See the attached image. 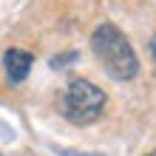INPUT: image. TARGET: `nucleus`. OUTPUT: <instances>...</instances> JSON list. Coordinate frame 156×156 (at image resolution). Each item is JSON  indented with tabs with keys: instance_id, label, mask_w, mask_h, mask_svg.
<instances>
[{
	"instance_id": "f257e3e1",
	"label": "nucleus",
	"mask_w": 156,
	"mask_h": 156,
	"mask_svg": "<svg viewBox=\"0 0 156 156\" xmlns=\"http://www.w3.org/2000/svg\"><path fill=\"white\" fill-rule=\"evenodd\" d=\"M91 51L97 54V60L105 68V74L116 82H128L139 74V60L133 54V45L128 43V37L114 23H102V26L94 29V34H91Z\"/></svg>"
},
{
	"instance_id": "f03ea898",
	"label": "nucleus",
	"mask_w": 156,
	"mask_h": 156,
	"mask_svg": "<svg viewBox=\"0 0 156 156\" xmlns=\"http://www.w3.org/2000/svg\"><path fill=\"white\" fill-rule=\"evenodd\" d=\"M105 91L88 80H71L60 94V114L74 125H88L102 116L105 111Z\"/></svg>"
},
{
	"instance_id": "7ed1b4c3",
	"label": "nucleus",
	"mask_w": 156,
	"mask_h": 156,
	"mask_svg": "<svg viewBox=\"0 0 156 156\" xmlns=\"http://www.w3.org/2000/svg\"><path fill=\"white\" fill-rule=\"evenodd\" d=\"M34 66V57L23 48H9L3 54V71H6V80L12 85H20V82L29 77V71Z\"/></svg>"
},
{
	"instance_id": "20e7f679",
	"label": "nucleus",
	"mask_w": 156,
	"mask_h": 156,
	"mask_svg": "<svg viewBox=\"0 0 156 156\" xmlns=\"http://www.w3.org/2000/svg\"><path fill=\"white\" fill-rule=\"evenodd\" d=\"M74 60H77V54H74V51H71V54H60V60H54L51 66H54V68H60V66H66V62H74Z\"/></svg>"
},
{
	"instance_id": "39448f33",
	"label": "nucleus",
	"mask_w": 156,
	"mask_h": 156,
	"mask_svg": "<svg viewBox=\"0 0 156 156\" xmlns=\"http://www.w3.org/2000/svg\"><path fill=\"white\" fill-rule=\"evenodd\" d=\"M60 156H97V153H77V151H66V148H57Z\"/></svg>"
},
{
	"instance_id": "423d86ee",
	"label": "nucleus",
	"mask_w": 156,
	"mask_h": 156,
	"mask_svg": "<svg viewBox=\"0 0 156 156\" xmlns=\"http://www.w3.org/2000/svg\"><path fill=\"white\" fill-rule=\"evenodd\" d=\"M151 54H153V60H156V37L151 40Z\"/></svg>"
},
{
	"instance_id": "0eeeda50",
	"label": "nucleus",
	"mask_w": 156,
	"mask_h": 156,
	"mask_svg": "<svg viewBox=\"0 0 156 156\" xmlns=\"http://www.w3.org/2000/svg\"><path fill=\"white\" fill-rule=\"evenodd\" d=\"M145 156H156V151H151V153H145Z\"/></svg>"
}]
</instances>
